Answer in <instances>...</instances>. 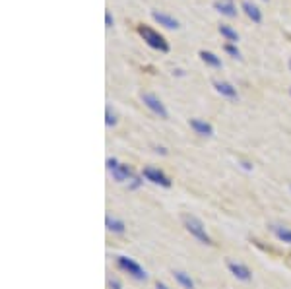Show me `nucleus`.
<instances>
[{
  "label": "nucleus",
  "mask_w": 291,
  "mask_h": 289,
  "mask_svg": "<svg viewBox=\"0 0 291 289\" xmlns=\"http://www.w3.org/2000/svg\"><path fill=\"white\" fill-rule=\"evenodd\" d=\"M136 31H138V35H140L142 39L146 41V45H148V47L156 49V51H159V53H167V51H169L167 39L161 35L159 31H156L153 27L140 24V26L136 27Z\"/></svg>",
  "instance_id": "obj_1"
},
{
  "label": "nucleus",
  "mask_w": 291,
  "mask_h": 289,
  "mask_svg": "<svg viewBox=\"0 0 291 289\" xmlns=\"http://www.w3.org/2000/svg\"><path fill=\"white\" fill-rule=\"evenodd\" d=\"M183 223H185L186 231H188L196 241H200L202 245H212V237L208 235L204 223L198 218H194V216H183Z\"/></svg>",
  "instance_id": "obj_2"
},
{
  "label": "nucleus",
  "mask_w": 291,
  "mask_h": 289,
  "mask_svg": "<svg viewBox=\"0 0 291 289\" xmlns=\"http://www.w3.org/2000/svg\"><path fill=\"white\" fill-rule=\"evenodd\" d=\"M117 266H119L121 270L126 272V274H130L134 280H138V281L148 280V272L144 270L136 260L128 258V256H119V258H117Z\"/></svg>",
  "instance_id": "obj_3"
},
{
  "label": "nucleus",
  "mask_w": 291,
  "mask_h": 289,
  "mask_svg": "<svg viewBox=\"0 0 291 289\" xmlns=\"http://www.w3.org/2000/svg\"><path fill=\"white\" fill-rule=\"evenodd\" d=\"M107 169H109V173L113 175V179H115L117 183H124V181H132L134 179L132 169L126 165V163H119L117 158L107 159Z\"/></svg>",
  "instance_id": "obj_4"
},
{
  "label": "nucleus",
  "mask_w": 291,
  "mask_h": 289,
  "mask_svg": "<svg viewBox=\"0 0 291 289\" xmlns=\"http://www.w3.org/2000/svg\"><path fill=\"white\" fill-rule=\"evenodd\" d=\"M142 101H144V105L150 109L153 114H158L159 119H169V111L165 109V105L161 103V99H159L158 95H153V93H150V91H144L142 93Z\"/></svg>",
  "instance_id": "obj_5"
},
{
  "label": "nucleus",
  "mask_w": 291,
  "mask_h": 289,
  "mask_svg": "<svg viewBox=\"0 0 291 289\" xmlns=\"http://www.w3.org/2000/svg\"><path fill=\"white\" fill-rule=\"evenodd\" d=\"M142 179H146L148 183L151 184H158V186H163V188H169L171 186V181H169V177L163 173V171H159L156 167H144V171H142Z\"/></svg>",
  "instance_id": "obj_6"
},
{
  "label": "nucleus",
  "mask_w": 291,
  "mask_h": 289,
  "mask_svg": "<svg viewBox=\"0 0 291 289\" xmlns=\"http://www.w3.org/2000/svg\"><path fill=\"white\" fill-rule=\"evenodd\" d=\"M227 270L233 274V278H237V280H241V281L253 280V272L248 270L245 264L235 262V260H227Z\"/></svg>",
  "instance_id": "obj_7"
},
{
  "label": "nucleus",
  "mask_w": 291,
  "mask_h": 289,
  "mask_svg": "<svg viewBox=\"0 0 291 289\" xmlns=\"http://www.w3.org/2000/svg\"><path fill=\"white\" fill-rule=\"evenodd\" d=\"M214 88L216 91L220 93V95L227 97V99H239V93H237V88L229 84V82H220V80H216L214 82Z\"/></svg>",
  "instance_id": "obj_8"
},
{
  "label": "nucleus",
  "mask_w": 291,
  "mask_h": 289,
  "mask_svg": "<svg viewBox=\"0 0 291 289\" xmlns=\"http://www.w3.org/2000/svg\"><path fill=\"white\" fill-rule=\"evenodd\" d=\"M151 18L158 22L159 26L167 27V29H179V20H175L173 16H169V14H163V12H158V10H153L151 12Z\"/></svg>",
  "instance_id": "obj_9"
},
{
  "label": "nucleus",
  "mask_w": 291,
  "mask_h": 289,
  "mask_svg": "<svg viewBox=\"0 0 291 289\" xmlns=\"http://www.w3.org/2000/svg\"><path fill=\"white\" fill-rule=\"evenodd\" d=\"M188 126H190L196 134H200V136H214V126L210 123L202 121V119H190V121H188Z\"/></svg>",
  "instance_id": "obj_10"
},
{
  "label": "nucleus",
  "mask_w": 291,
  "mask_h": 289,
  "mask_svg": "<svg viewBox=\"0 0 291 289\" xmlns=\"http://www.w3.org/2000/svg\"><path fill=\"white\" fill-rule=\"evenodd\" d=\"M241 8H243V12L247 14V18L253 20L255 24H260V22H262V12H260V10H258V6H256V4H253L250 0H243Z\"/></svg>",
  "instance_id": "obj_11"
},
{
  "label": "nucleus",
  "mask_w": 291,
  "mask_h": 289,
  "mask_svg": "<svg viewBox=\"0 0 291 289\" xmlns=\"http://www.w3.org/2000/svg\"><path fill=\"white\" fill-rule=\"evenodd\" d=\"M270 231H272L274 235H276V239H278V241H282V243H287V245H291V227H287V225H278V223H274V225H270Z\"/></svg>",
  "instance_id": "obj_12"
},
{
  "label": "nucleus",
  "mask_w": 291,
  "mask_h": 289,
  "mask_svg": "<svg viewBox=\"0 0 291 289\" xmlns=\"http://www.w3.org/2000/svg\"><path fill=\"white\" fill-rule=\"evenodd\" d=\"M214 8L218 10L220 14H223V16H227V18H237L239 10L231 4L229 0H218V2L214 4Z\"/></svg>",
  "instance_id": "obj_13"
},
{
  "label": "nucleus",
  "mask_w": 291,
  "mask_h": 289,
  "mask_svg": "<svg viewBox=\"0 0 291 289\" xmlns=\"http://www.w3.org/2000/svg\"><path fill=\"white\" fill-rule=\"evenodd\" d=\"M198 56L202 59L204 64H208V66H212V68H221V59L218 54H214L212 51H200Z\"/></svg>",
  "instance_id": "obj_14"
},
{
  "label": "nucleus",
  "mask_w": 291,
  "mask_h": 289,
  "mask_svg": "<svg viewBox=\"0 0 291 289\" xmlns=\"http://www.w3.org/2000/svg\"><path fill=\"white\" fill-rule=\"evenodd\" d=\"M173 278L177 280V283L181 285L183 289H194V281L192 278L186 274V272H181V270H175L173 272Z\"/></svg>",
  "instance_id": "obj_15"
},
{
  "label": "nucleus",
  "mask_w": 291,
  "mask_h": 289,
  "mask_svg": "<svg viewBox=\"0 0 291 289\" xmlns=\"http://www.w3.org/2000/svg\"><path fill=\"white\" fill-rule=\"evenodd\" d=\"M105 225L111 233H117V235H123L124 233V223L121 219L113 218V216H105Z\"/></svg>",
  "instance_id": "obj_16"
},
{
  "label": "nucleus",
  "mask_w": 291,
  "mask_h": 289,
  "mask_svg": "<svg viewBox=\"0 0 291 289\" xmlns=\"http://www.w3.org/2000/svg\"><path fill=\"white\" fill-rule=\"evenodd\" d=\"M220 33L225 37V39H227L229 43H233V45L239 41V33L231 26H225V24H221V26H220Z\"/></svg>",
  "instance_id": "obj_17"
},
{
  "label": "nucleus",
  "mask_w": 291,
  "mask_h": 289,
  "mask_svg": "<svg viewBox=\"0 0 291 289\" xmlns=\"http://www.w3.org/2000/svg\"><path fill=\"white\" fill-rule=\"evenodd\" d=\"M223 51L229 54V56H233V59H241V51H239V49L233 43H225V45H223Z\"/></svg>",
  "instance_id": "obj_18"
},
{
  "label": "nucleus",
  "mask_w": 291,
  "mask_h": 289,
  "mask_svg": "<svg viewBox=\"0 0 291 289\" xmlns=\"http://www.w3.org/2000/svg\"><path fill=\"white\" fill-rule=\"evenodd\" d=\"M105 124L107 126H115L117 124V114L111 111V107H107L105 109Z\"/></svg>",
  "instance_id": "obj_19"
},
{
  "label": "nucleus",
  "mask_w": 291,
  "mask_h": 289,
  "mask_svg": "<svg viewBox=\"0 0 291 289\" xmlns=\"http://www.w3.org/2000/svg\"><path fill=\"white\" fill-rule=\"evenodd\" d=\"M109 287L111 289H123V285H121V281L117 280V278H109Z\"/></svg>",
  "instance_id": "obj_20"
},
{
  "label": "nucleus",
  "mask_w": 291,
  "mask_h": 289,
  "mask_svg": "<svg viewBox=\"0 0 291 289\" xmlns=\"http://www.w3.org/2000/svg\"><path fill=\"white\" fill-rule=\"evenodd\" d=\"M113 24H115V20L111 16V12H105V27H113Z\"/></svg>",
  "instance_id": "obj_21"
},
{
  "label": "nucleus",
  "mask_w": 291,
  "mask_h": 289,
  "mask_svg": "<svg viewBox=\"0 0 291 289\" xmlns=\"http://www.w3.org/2000/svg\"><path fill=\"white\" fill-rule=\"evenodd\" d=\"M156 289H171V287H167L163 281H158V283H156Z\"/></svg>",
  "instance_id": "obj_22"
},
{
  "label": "nucleus",
  "mask_w": 291,
  "mask_h": 289,
  "mask_svg": "<svg viewBox=\"0 0 291 289\" xmlns=\"http://www.w3.org/2000/svg\"><path fill=\"white\" fill-rule=\"evenodd\" d=\"M289 70H291V59H289Z\"/></svg>",
  "instance_id": "obj_23"
},
{
  "label": "nucleus",
  "mask_w": 291,
  "mask_h": 289,
  "mask_svg": "<svg viewBox=\"0 0 291 289\" xmlns=\"http://www.w3.org/2000/svg\"><path fill=\"white\" fill-rule=\"evenodd\" d=\"M289 93H291V88H289Z\"/></svg>",
  "instance_id": "obj_24"
}]
</instances>
